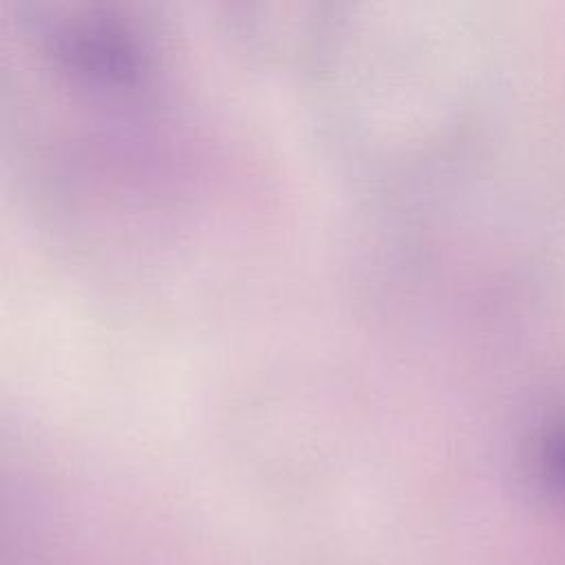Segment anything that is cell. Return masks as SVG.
Here are the masks:
<instances>
[{"label":"cell","instance_id":"6da1fadb","mask_svg":"<svg viewBox=\"0 0 565 565\" xmlns=\"http://www.w3.org/2000/svg\"><path fill=\"white\" fill-rule=\"evenodd\" d=\"M545 468L561 490H565V430H558L545 448Z\"/></svg>","mask_w":565,"mask_h":565}]
</instances>
